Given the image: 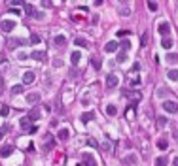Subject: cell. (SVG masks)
<instances>
[{
    "instance_id": "cell-1",
    "label": "cell",
    "mask_w": 178,
    "mask_h": 166,
    "mask_svg": "<svg viewBox=\"0 0 178 166\" xmlns=\"http://www.w3.org/2000/svg\"><path fill=\"white\" fill-rule=\"evenodd\" d=\"M15 27H17V25H15V21H12V19H2L0 21V28H2L4 32H12Z\"/></svg>"
},
{
    "instance_id": "cell-2",
    "label": "cell",
    "mask_w": 178,
    "mask_h": 166,
    "mask_svg": "<svg viewBox=\"0 0 178 166\" xmlns=\"http://www.w3.org/2000/svg\"><path fill=\"white\" fill-rule=\"evenodd\" d=\"M118 85H119V77L116 74H108L106 76V87L108 89H116Z\"/></svg>"
},
{
    "instance_id": "cell-3",
    "label": "cell",
    "mask_w": 178,
    "mask_h": 166,
    "mask_svg": "<svg viewBox=\"0 0 178 166\" xmlns=\"http://www.w3.org/2000/svg\"><path fill=\"white\" fill-rule=\"evenodd\" d=\"M163 110L169 113H178V104L174 100H165L163 102Z\"/></svg>"
},
{
    "instance_id": "cell-4",
    "label": "cell",
    "mask_w": 178,
    "mask_h": 166,
    "mask_svg": "<svg viewBox=\"0 0 178 166\" xmlns=\"http://www.w3.org/2000/svg\"><path fill=\"white\" fill-rule=\"evenodd\" d=\"M123 95L127 96L131 102H138L140 98H142V92H140V91H125Z\"/></svg>"
},
{
    "instance_id": "cell-5",
    "label": "cell",
    "mask_w": 178,
    "mask_h": 166,
    "mask_svg": "<svg viewBox=\"0 0 178 166\" xmlns=\"http://www.w3.org/2000/svg\"><path fill=\"white\" fill-rule=\"evenodd\" d=\"M82 160H83V164H85V166H97V159L93 157L91 153H83L82 155Z\"/></svg>"
},
{
    "instance_id": "cell-6",
    "label": "cell",
    "mask_w": 178,
    "mask_h": 166,
    "mask_svg": "<svg viewBox=\"0 0 178 166\" xmlns=\"http://www.w3.org/2000/svg\"><path fill=\"white\" fill-rule=\"evenodd\" d=\"M34 79H36V74H34L32 70H27V72L23 74V83H25V85H30Z\"/></svg>"
},
{
    "instance_id": "cell-7",
    "label": "cell",
    "mask_w": 178,
    "mask_h": 166,
    "mask_svg": "<svg viewBox=\"0 0 178 166\" xmlns=\"http://www.w3.org/2000/svg\"><path fill=\"white\" fill-rule=\"evenodd\" d=\"M157 30H159V34L161 36H169V32H171V25L167 23V21H163V23H159V27H157Z\"/></svg>"
},
{
    "instance_id": "cell-8",
    "label": "cell",
    "mask_w": 178,
    "mask_h": 166,
    "mask_svg": "<svg viewBox=\"0 0 178 166\" xmlns=\"http://www.w3.org/2000/svg\"><path fill=\"white\" fill-rule=\"evenodd\" d=\"M68 136H70V130L68 128H61L59 132H57V140H59V142H66V140H68Z\"/></svg>"
},
{
    "instance_id": "cell-9",
    "label": "cell",
    "mask_w": 178,
    "mask_h": 166,
    "mask_svg": "<svg viewBox=\"0 0 178 166\" xmlns=\"http://www.w3.org/2000/svg\"><path fill=\"white\" fill-rule=\"evenodd\" d=\"M46 51H32L30 53V59H34V60H46Z\"/></svg>"
},
{
    "instance_id": "cell-10",
    "label": "cell",
    "mask_w": 178,
    "mask_h": 166,
    "mask_svg": "<svg viewBox=\"0 0 178 166\" xmlns=\"http://www.w3.org/2000/svg\"><path fill=\"white\" fill-rule=\"evenodd\" d=\"M80 60H82V53H80V51H74V53L70 55V62H72V66H78V64H80Z\"/></svg>"
},
{
    "instance_id": "cell-11",
    "label": "cell",
    "mask_w": 178,
    "mask_h": 166,
    "mask_svg": "<svg viewBox=\"0 0 178 166\" xmlns=\"http://www.w3.org/2000/svg\"><path fill=\"white\" fill-rule=\"evenodd\" d=\"M27 117L30 119V123H32V121H38V119H40V110H38V108H32V110L29 111Z\"/></svg>"
},
{
    "instance_id": "cell-12",
    "label": "cell",
    "mask_w": 178,
    "mask_h": 166,
    "mask_svg": "<svg viewBox=\"0 0 178 166\" xmlns=\"http://www.w3.org/2000/svg\"><path fill=\"white\" fill-rule=\"evenodd\" d=\"M27 102L29 104H38L40 102V92H30V95H27Z\"/></svg>"
},
{
    "instance_id": "cell-13",
    "label": "cell",
    "mask_w": 178,
    "mask_h": 166,
    "mask_svg": "<svg viewBox=\"0 0 178 166\" xmlns=\"http://www.w3.org/2000/svg\"><path fill=\"white\" fill-rule=\"evenodd\" d=\"M12 153H13V145H4L0 149V157H10Z\"/></svg>"
},
{
    "instance_id": "cell-14",
    "label": "cell",
    "mask_w": 178,
    "mask_h": 166,
    "mask_svg": "<svg viewBox=\"0 0 178 166\" xmlns=\"http://www.w3.org/2000/svg\"><path fill=\"white\" fill-rule=\"evenodd\" d=\"M53 42H55V45H59V47H65V45H66V38L63 34H57Z\"/></svg>"
},
{
    "instance_id": "cell-15",
    "label": "cell",
    "mask_w": 178,
    "mask_h": 166,
    "mask_svg": "<svg viewBox=\"0 0 178 166\" xmlns=\"http://www.w3.org/2000/svg\"><path fill=\"white\" fill-rule=\"evenodd\" d=\"M82 123H89L91 119H95V111H85V113H82Z\"/></svg>"
},
{
    "instance_id": "cell-16",
    "label": "cell",
    "mask_w": 178,
    "mask_h": 166,
    "mask_svg": "<svg viewBox=\"0 0 178 166\" xmlns=\"http://www.w3.org/2000/svg\"><path fill=\"white\" fill-rule=\"evenodd\" d=\"M116 49H118V42H108V44L104 45V51H106V53H114Z\"/></svg>"
},
{
    "instance_id": "cell-17",
    "label": "cell",
    "mask_w": 178,
    "mask_h": 166,
    "mask_svg": "<svg viewBox=\"0 0 178 166\" xmlns=\"http://www.w3.org/2000/svg\"><path fill=\"white\" fill-rule=\"evenodd\" d=\"M23 44H25V40H19V38L17 40H15V38H10L8 40V47H12V49L15 47V45H23Z\"/></svg>"
},
{
    "instance_id": "cell-18",
    "label": "cell",
    "mask_w": 178,
    "mask_h": 166,
    "mask_svg": "<svg viewBox=\"0 0 178 166\" xmlns=\"http://www.w3.org/2000/svg\"><path fill=\"white\" fill-rule=\"evenodd\" d=\"M106 115H110V117L118 115V108L114 106V104H108V106H106Z\"/></svg>"
},
{
    "instance_id": "cell-19",
    "label": "cell",
    "mask_w": 178,
    "mask_h": 166,
    "mask_svg": "<svg viewBox=\"0 0 178 166\" xmlns=\"http://www.w3.org/2000/svg\"><path fill=\"white\" fill-rule=\"evenodd\" d=\"M172 44H174V42H172V38H169V36L161 40V45H163L165 49H171V47H172Z\"/></svg>"
},
{
    "instance_id": "cell-20",
    "label": "cell",
    "mask_w": 178,
    "mask_h": 166,
    "mask_svg": "<svg viewBox=\"0 0 178 166\" xmlns=\"http://www.w3.org/2000/svg\"><path fill=\"white\" fill-rule=\"evenodd\" d=\"M74 44H76V47H87V45H89V44H87V40H85V38H82V36L74 40Z\"/></svg>"
},
{
    "instance_id": "cell-21",
    "label": "cell",
    "mask_w": 178,
    "mask_h": 166,
    "mask_svg": "<svg viewBox=\"0 0 178 166\" xmlns=\"http://www.w3.org/2000/svg\"><path fill=\"white\" fill-rule=\"evenodd\" d=\"M25 12H27V15H30V17H32V15H36V12H34V8H32V4H29V2H25Z\"/></svg>"
},
{
    "instance_id": "cell-22",
    "label": "cell",
    "mask_w": 178,
    "mask_h": 166,
    "mask_svg": "<svg viewBox=\"0 0 178 166\" xmlns=\"http://www.w3.org/2000/svg\"><path fill=\"white\" fill-rule=\"evenodd\" d=\"M91 68L93 70H101V60H99L97 57H93V59H91Z\"/></svg>"
},
{
    "instance_id": "cell-23",
    "label": "cell",
    "mask_w": 178,
    "mask_h": 166,
    "mask_svg": "<svg viewBox=\"0 0 178 166\" xmlns=\"http://www.w3.org/2000/svg\"><path fill=\"white\" fill-rule=\"evenodd\" d=\"M19 124H21V128H30V127H32V124H30V119H29V117H23Z\"/></svg>"
},
{
    "instance_id": "cell-24",
    "label": "cell",
    "mask_w": 178,
    "mask_h": 166,
    "mask_svg": "<svg viewBox=\"0 0 178 166\" xmlns=\"http://www.w3.org/2000/svg\"><path fill=\"white\" fill-rule=\"evenodd\" d=\"M167 76H169V79L178 81V70H169V72H167Z\"/></svg>"
},
{
    "instance_id": "cell-25",
    "label": "cell",
    "mask_w": 178,
    "mask_h": 166,
    "mask_svg": "<svg viewBox=\"0 0 178 166\" xmlns=\"http://www.w3.org/2000/svg\"><path fill=\"white\" fill-rule=\"evenodd\" d=\"M116 60H118V64H123V62L127 60V53H125V51H121V53L118 55V59H116Z\"/></svg>"
},
{
    "instance_id": "cell-26",
    "label": "cell",
    "mask_w": 178,
    "mask_h": 166,
    "mask_svg": "<svg viewBox=\"0 0 178 166\" xmlns=\"http://www.w3.org/2000/svg\"><path fill=\"white\" fill-rule=\"evenodd\" d=\"M23 92V85H13L12 87V95H21Z\"/></svg>"
},
{
    "instance_id": "cell-27",
    "label": "cell",
    "mask_w": 178,
    "mask_h": 166,
    "mask_svg": "<svg viewBox=\"0 0 178 166\" xmlns=\"http://www.w3.org/2000/svg\"><path fill=\"white\" fill-rule=\"evenodd\" d=\"M167 145H169V143H167V140H165V138L157 140V147H159V149H163V151H165V149H167Z\"/></svg>"
},
{
    "instance_id": "cell-28",
    "label": "cell",
    "mask_w": 178,
    "mask_h": 166,
    "mask_svg": "<svg viewBox=\"0 0 178 166\" xmlns=\"http://www.w3.org/2000/svg\"><path fill=\"white\" fill-rule=\"evenodd\" d=\"M167 162H169V160H167L165 157H159V159H155V166H167Z\"/></svg>"
},
{
    "instance_id": "cell-29",
    "label": "cell",
    "mask_w": 178,
    "mask_h": 166,
    "mask_svg": "<svg viewBox=\"0 0 178 166\" xmlns=\"http://www.w3.org/2000/svg\"><path fill=\"white\" fill-rule=\"evenodd\" d=\"M87 145H89V147H93V149H97L99 147V142H97L95 138H89L87 140Z\"/></svg>"
},
{
    "instance_id": "cell-30",
    "label": "cell",
    "mask_w": 178,
    "mask_h": 166,
    "mask_svg": "<svg viewBox=\"0 0 178 166\" xmlns=\"http://www.w3.org/2000/svg\"><path fill=\"white\" fill-rule=\"evenodd\" d=\"M123 162H127V164H135V162H137V157H135V155H129V157H125V159H123Z\"/></svg>"
},
{
    "instance_id": "cell-31",
    "label": "cell",
    "mask_w": 178,
    "mask_h": 166,
    "mask_svg": "<svg viewBox=\"0 0 178 166\" xmlns=\"http://www.w3.org/2000/svg\"><path fill=\"white\" fill-rule=\"evenodd\" d=\"M8 113H10V108H8V106H2V108H0V115H2V117H6Z\"/></svg>"
},
{
    "instance_id": "cell-32",
    "label": "cell",
    "mask_w": 178,
    "mask_h": 166,
    "mask_svg": "<svg viewBox=\"0 0 178 166\" xmlns=\"http://www.w3.org/2000/svg\"><path fill=\"white\" fill-rule=\"evenodd\" d=\"M102 151H112V142H106V143H102Z\"/></svg>"
},
{
    "instance_id": "cell-33",
    "label": "cell",
    "mask_w": 178,
    "mask_h": 166,
    "mask_svg": "<svg viewBox=\"0 0 178 166\" xmlns=\"http://www.w3.org/2000/svg\"><path fill=\"white\" fill-rule=\"evenodd\" d=\"M146 44H148V32H144V34H142V38H140V45H142V47H144Z\"/></svg>"
},
{
    "instance_id": "cell-34",
    "label": "cell",
    "mask_w": 178,
    "mask_h": 166,
    "mask_svg": "<svg viewBox=\"0 0 178 166\" xmlns=\"http://www.w3.org/2000/svg\"><path fill=\"white\" fill-rule=\"evenodd\" d=\"M119 45H121V47H123L125 51H127V49H131V42H129V40H123V42H121Z\"/></svg>"
},
{
    "instance_id": "cell-35",
    "label": "cell",
    "mask_w": 178,
    "mask_h": 166,
    "mask_svg": "<svg viewBox=\"0 0 178 166\" xmlns=\"http://www.w3.org/2000/svg\"><path fill=\"white\" fill-rule=\"evenodd\" d=\"M38 42H40L38 34H30V44H38Z\"/></svg>"
},
{
    "instance_id": "cell-36",
    "label": "cell",
    "mask_w": 178,
    "mask_h": 166,
    "mask_svg": "<svg viewBox=\"0 0 178 166\" xmlns=\"http://www.w3.org/2000/svg\"><path fill=\"white\" fill-rule=\"evenodd\" d=\"M167 60H169V62H178V55H174V53H171L169 57H167Z\"/></svg>"
},
{
    "instance_id": "cell-37",
    "label": "cell",
    "mask_w": 178,
    "mask_h": 166,
    "mask_svg": "<svg viewBox=\"0 0 178 166\" xmlns=\"http://www.w3.org/2000/svg\"><path fill=\"white\" fill-rule=\"evenodd\" d=\"M148 9H150V12H155V9H157V4H155V2H148Z\"/></svg>"
},
{
    "instance_id": "cell-38",
    "label": "cell",
    "mask_w": 178,
    "mask_h": 166,
    "mask_svg": "<svg viewBox=\"0 0 178 166\" xmlns=\"http://www.w3.org/2000/svg\"><path fill=\"white\" fill-rule=\"evenodd\" d=\"M165 123H167L165 117H157V127H165Z\"/></svg>"
},
{
    "instance_id": "cell-39",
    "label": "cell",
    "mask_w": 178,
    "mask_h": 166,
    "mask_svg": "<svg viewBox=\"0 0 178 166\" xmlns=\"http://www.w3.org/2000/svg\"><path fill=\"white\" fill-rule=\"evenodd\" d=\"M121 15H123V17L131 15V12H129V8H127V6H123V8H121Z\"/></svg>"
},
{
    "instance_id": "cell-40",
    "label": "cell",
    "mask_w": 178,
    "mask_h": 166,
    "mask_svg": "<svg viewBox=\"0 0 178 166\" xmlns=\"http://www.w3.org/2000/svg\"><path fill=\"white\" fill-rule=\"evenodd\" d=\"M10 4H12V6H25V2H21V0H12Z\"/></svg>"
},
{
    "instance_id": "cell-41",
    "label": "cell",
    "mask_w": 178,
    "mask_h": 166,
    "mask_svg": "<svg viewBox=\"0 0 178 166\" xmlns=\"http://www.w3.org/2000/svg\"><path fill=\"white\" fill-rule=\"evenodd\" d=\"M34 132H38V127H36V124H32V127L29 128V134H34Z\"/></svg>"
},
{
    "instance_id": "cell-42",
    "label": "cell",
    "mask_w": 178,
    "mask_h": 166,
    "mask_svg": "<svg viewBox=\"0 0 178 166\" xmlns=\"http://www.w3.org/2000/svg\"><path fill=\"white\" fill-rule=\"evenodd\" d=\"M129 32H127V30H118V36H119V38H123V36H127Z\"/></svg>"
},
{
    "instance_id": "cell-43",
    "label": "cell",
    "mask_w": 178,
    "mask_h": 166,
    "mask_svg": "<svg viewBox=\"0 0 178 166\" xmlns=\"http://www.w3.org/2000/svg\"><path fill=\"white\" fill-rule=\"evenodd\" d=\"M6 60H8V59H6V55H4L2 51H0V62H6Z\"/></svg>"
},
{
    "instance_id": "cell-44",
    "label": "cell",
    "mask_w": 178,
    "mask_h": 166,
    "mask_svg": "<svg viewBox=\"0 0 178 166\" xmlns=\"http://www.w3.org/2000/svg\"><path fill=\"white\" fill-rule=\"evenodd\" d=\"M127 117L133 119V108H129V110H127Z\"/></svg>"
},
{
    "instance_id": "cell-45",
    "label": "cell",
    "mask_w": 178,
    "mask_h": 166,
    "mask_svg": "<svg viewBox=\"0 0 178 166\" xmlns=\"http://www.w3.org/2000/svg\"><path fill=\"white\" fill-rule=\"evenodd\" d=\"M172 136H174V140H178V128H174V134H172Z\"/></svg>"
},
{
    "instance_id": "cell-46",
    "label": "cell",
    "mask_w": 178,
    "mask_h": 166,
    "mask_svg": "<svg viewBox=\"0 0 178 166\" xmlns=\"http://www.w3.org/2000/svg\"><path fill=\"white\" fill-rule=\"evenodd\" d=\"M172 166H178V157H176L174 160H172Z\"/></svg>"
},
{
    "instance_id": "cell-47",
    "label": "cell",
    "mask_w": 178,
    "mask_h": 166,
    "mask_svg": "<svg viewBox=\"0 0 178 166\" xmlns=\"http://www.w3.org/2000/svg\"><path fill=\"white\" fill-rule=\"evenodd\" d=\"M76 166H82V164H76Z\"/></svg>"
}]
</instances>
